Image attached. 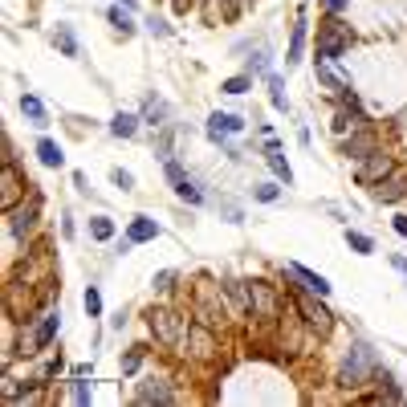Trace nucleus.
Here are the masks:
<instances>
[{
	"instance_id": "7c9ffc66",
	"label": "nucleus",
	"mask_w": 407,
	"mask_h": 407,
	"mask_svg": "<svg viewBox=\"0 0 407 407\" xmlns=\"http://www.w3.org/2000/svg\"><path fill=\"white\" fill-rule=\"evenodd\" d=\"M249 86H253V74H240V78H228L225 86H220V90L225 94H232V98H236V94H244L249 90Z\"/></svg>"
},
{
	"instance_id": "a18cd8bd",
	"label": "nucleus",
	"mask_w": 407,
	"mask_h": 407,
	"mask_svg": "<svg viewBox=\"0 0 407 407\" xmlns=\"http://www.w3.org/2000/svg\"><path fill=\"white\" fill-rule=\"evenodd\" d=\"M123 8H135V0H123Z\"/></svg>"
},
{
	"instance_id": "c03bdc74",
	"label": "nucleus",
	"mask_w": 407,
	"mask_h": 407,
	"mask_svg": "<svg viewBox=\"0 0 407 407\" xmlns=\"http://www.w3.org/2000/svg\"><path fill=\"white\" fill-rule=\"evenodd\" d=\"M326 4H330V12H342L346 8V0H326Z\"/></svg>"
},
{
	"instance_id": "c85d7f7f",
	"label": "nucleus",
	"mask_w": 407,
	"mask_h": 407,
	"mask_svg": "<svg viewBox=\"0 0 407 407\" xmlns=\"http://www.w3.org/2000/svg\"><path fill=\"white\" fill-rule=\"evenodd\" d=\"M90 236H94V240H110V236H114L110 216H94V220H90Z\"/></svg>"
},
{
	"instance_id": "393cba45",
	"label": "nucleus",
	"mask_w": 407,
	"mask_h": 407,
	"mask_svg": "<svg viewBox=\"0 0 407 407\" xmlns=\"http://www.w3.org/2000/svg\"><path fill=\"white\" fill-rule=\"evenodd\" d=\"M240 12V0H208V17L212 21H232Z\"/></svg>"
},
{
	"instance_id": "f257e3e1",
	"label": "nucleus",
	"mask_w": 407,
	"mask_h": 407,
	"mask_svg": "<svg viewBox=\"0 0 407 407\" xmlns=\"http://www.w3.org/2000/svg\"><path fill=\"white\" fill-rule=\"evenodd\" d=\"M371 375H375V351H371V346H362V342H359V346H351V351H346V359H342V371H338V383L355 391V387H362Z\"/></svg>"
},
{
	"instance_id": "aec40b11",
	"label": "nucleus",
	"mask_w": 407,
	"mask_h": 407,
	"mask_svg": "<svg viewBox=\"0 0 407 407\" xmlns=\"http://www.w3.org/2000/svg\"><path fill=\"white\" fill-rule=\"evenodd\" d=\"M53 45L61 49L65 57H78V37H74L70 25H57V29H53Z\"/></svg>"
},
{
	"instance_id": "ddd939ff",
	"label": "nucleus",
	"mask_w": 407,
	"mask_h": 407,
	"mask_svg": "<svg viewBox=\"0 0 407 407\" xmlns=\"http://www.w3.org/2000/svg\"><path fill=\"white\" fill-rule=\"evenodd\" d=\"M289 277H293V281H302V285H306L310 293H317V298H326V293H330V281H326L322 273L306 269V265H289Z\"/></svg>"
},
{
	"instance_id": "9d476101",
	"label": "nucleus",
	"mask_w": 407,
	"mask_h": 407,
	"mask_svg": "<svg viewBox=\"0 0 407 407\" xmlns=\"http://www.w3.org/2000/svg\"><path fill=\"white\" fill-rule=\"evenodd\" d=\"M391 176V155H383V151H375V155H366L359 167V183H379Z\"/></svg>"
},
{
	"instance_id": "c756f323",
	"label": "nucleus",
	"mask_w": 407,
	"mask_h": 407,
	"mask_svg": "<svg viewBox=\"0 0 407 407\" xmlns=\"http://www.w3.org/2000/svg\"><path fill=\"white\" fill-rule=\"evenodd\" d=\"M346 244H351L355 253H362V257H366V253H375V240H371V236H362V232H351V228H346Z\"/></svg>"
},
{
	"instance_id": "412c9836",
	"label": "nucleus",
	"mask_w": 407,
	"mask_h": 407,
	"mask_svg": "<svg viewBox=\"0 0 407 407\" xmlns=\"http://www.w3.org/2000/svg\"><path fill=\"white\" fill-rule=\"evenodd\" d=\"M37 159H41L45 167H61V163H65V155H61V147H57L53 138H41V143H37Z\"/></svg>"
},
{
	"instance_id": "cd10ccee",
	"label": "nucleus",
	"mask_w": 407,
	"mask_h": 407,
	"mask_svg": "<svg viewBox=\"0 0 407 407\" xmlns=\"http://www.w3.org/2000/svg\"><path fill=\"white\" fill-rule=\"evenodd\" d=\"M269 102L277 106V110H289V98H285V82H281L277 74H269Z\"/></svg>"
},
{
	"instance_id": "a878e982",
	"label": "nucleus",
	"mask_w": 407,
	"mask_h": 407,
	"mask_svg": "<svg viewBox=\"0 0 407 407\" xmlns=\"http://www.w3.org/2000/svg\"><path fill=\"white\" fill-rule=\"evenodd\" d=\"M110 25H114L118 37H131V33H135V21H131V12H123V8H110Z\"/></svg>"
},
{
	"instance_id": "9b49d317",
	"label": "nucleus",
	"mask_w": 407,
	"mask_h": 407,
	"mask_svg": "<svg viewBox=\"0 0 407 407\" xmlns=\"http://www.w3.org/2000/svg\"><path fill=\"white\" fill-rule=\"evenodd\" d=\"M404 196H407V176H395V171H391L387 180L375 183V200H379V204H395V200H404Z\"/></svg>"
},
{
	"instance_id": "dca6fc26",
	"label": "nucleus",
	"mask_w": 407,
	"mask_h": 407,
	"mask_svg": "<svg viewBox=\"0 0 407 407\" xmlns=\"http://www.w3.org/2000/svg\"><path fill=\"white\" fill-rule=\"evenodd\" d=\"M208 330H212V326H191V330H187V338H191V355H196V359H212V355H216V342H212Z\"/></svg>"
},
{
	"instance_id": "7ed1b4c3",
	"label": "nucleus",
	"mask_w": 407,
	"mask_h": 407,
	"mask_svg": "<svg viewBox=\"0 0 407 407\" xmlns=\"http://www.w3.org/2000/svg\"><path fill=\"white\" fill-rule=\"evenodd\" d=\"M37 212H41V200H37V196H29L25 204L8 208V232H12L17 240H29L33 228H37Z\"/></svg>"
},
{
	"instance_id": "ea45409f",
	"label": "nucleus",
	"mask_w": 407,
	"mask_h": 407,
	"mask_svg": "<svg viewBox=\"0 0 407 407\" xmlns=\"http://www.w3.org/2000/svg\"><path fill=\"white\" fill-rule=\"evenodd\" d=\"M171 281H176V273H171V269H163L159 277H155V289H171Z\"/></svg>"
},
{
	"instance_id": "6e6552de",
	"label": "nucleus",
	"mask_w": 407,
	"mask_h": 407,
	"mask_svg": "<svg viewBox=\"0 0 407 407\" xmlns=\"http://www.w3.org/2000/svg\"><path fill=\"white\" fill-rule=\"evenodd\" d=\"M375 151H379V147H375V135H371V131H366V127H359V131H351V135L342 138V155H346V159H366V155H375Z\"/></svg>"
},
{
	"instance_id": "39448f33",
	"label": "nucleus",
	"mask_w": 407,
	"mask_h": 407,
	"mask_svg": "<svg viewBox=\"0 0 407 407\" xmlns=\"http://www.w3.org/2000/svg\"><path fill=\"white\" fill-rule=\"evenodd\" d=\"M249 285V310L257 317H277V293L265 281H244Z\"/></svg>"
},
{
	"instance_id": "79ce46f5",
	"label": "nucleus",
	"mask_w": 407,
	"mask_h": 407,
	"mask_svg": "<svg viewBox=\"0 0 407 407\" xmlns=\"http://www.w3.org/2000/svg\"><path fill=\"white\" fill-rule=\"evenodd\" d=\"M187 8H196V0H176V12H187Z\"/></svg>"
},
{
	"instance_id": "0eeeda50",
	"label": "nucleus",
	"mask_w": 407,
	"mask_h": 407,
	"mask_svg": "<svg viewBox=\"0 0 407 407\" xmlns=\"http://www.w3.org/2000/svg\"><path fill=\"white\" fill-rule=\"evenodd\" d=\"M25 196V180L17 176V167L4 159V171H0V208H17Z\"/></svg>"
},
{
	"instance_id": "b1692460",
	"label": "nucleus",
	"mask_w": 407,
	"mask_h": 407,
	"mask_svg": "<svg viewBox=\"0 0 407 407\" xmlns=\"http://www.w3.org/2000/svg\"><path fill=\"white\" fill-rule=\"evenodd\" d=\"M21 110L33 118V127H49V114H45V106L33 98V94H21Z\"/></svg>"
},
{
	"instance_id": "72a5a7b5",
	"label": "nucleus",
	"mask_w": 407,
	"mask_h": 407,
	"mask_svg": "<svg viewBox=\"0 0 407 407\" xmlns=\"http://www.w3.org/2000/svg\"><path fill=\"white\" fill-rule=\"evenodd\" d=\"M163 118H167V106L163 102H147V123L151 127H163Z\"/></svg>"
},
{
	"instance_id": "20e7f679",
	"label": "nucleus",
	"mask_w": 407,
	"mask_h": 407,
	"mask_svg": "<svg viewBox=\"0 0 407 407\" xmlns=\"http://www.w3.org/2000/svg\"><path fill=\"white\" fill-rule=\"evenodd\" d=\"M346 45H351V29L334 21V25H326V29H322V37H317V57L338 61V57L346 53Z\"/></svg>"
},
{
	"instance_id": "4be33fe9",
	"label": "nucleus",
	"mask_w": 407,
	"mask_h": 407,
	"mask_svg": "<svg viewBox=\"0 0 407 407\" xmlns=\"http://www.w3.org/2000/svg\"><path fill=\"white\" fill-rule=\"evenodd\" d=\"M265 159H269V167L277 171V180L293 183V171H289V163H285V155H281V147H277V143H269V151H265Z\"/></svg>"
},
{
	"instance_id": "a19ab883",
	"label": "nucleus",
	"mask_w": 407,
	"mask_h": 407,
	"mask_svg": "<svg viewBox=\"0 0 407 407\" xmlns=\"http://www.w3.org/2000/svg\"><path fill=\"white\" fill-rule=\"evenodd\" d=\"M395 232H399V236L407 240V216H395Z\"/></svg>"
},
{
	"instance_id": "4c0bfd02",
	"label": "nucleus",
	"mask_w": 407,
	"mask_h": 407,
	"mask_svg": "<svg viewBox=\"0 0 407 407\" xmlns=\"http://www.w3.org/2000/svg\"><path fill=\"white\" fill-rule=\"evenodd\" d=\"M70 395H74V404H90V399H94L90 383H74V391H70Z\"/></svg>"
},
{
	"instance_id": "423d86ee",
	"label": "nucleus",
	"mask_w": 407,
	"mask_h": 407,
	"mask_svg": "<svg viewBox=\"0 0 407 407\" xmlns=\"http://www.w3.org/2000/svg\"><path fill=\"white\" fill-rule=\"evenodd\" d=\"M298 310H302V317H306V326H310V330H317V334H330L334 314H330L322 302H314L310 293H302V298H298Z\"/></svg>"
},
{
	"instance_id": "f03ea898",
	"label": "nucleus",
	"mask_w": 407,
	"mask_h": 407,
	"mask_svg": "<svg viewBox=\"0 0 407 407\" xmlns=\"http://www.w3.org/2000/svg\"><path fill=\"white\" fill-rule=\"evenodd\" d=\"M147 326H151V334H155L159 342H167V346H180L183 334H187V317H180L176 310H151V314H147Z\"/></svg>"
},
{
	"instance_id": "f8f14e48",
	"label": "nucleus",
	"mask_w": 407,
	"mask_h": 407,
	"mask_svg": "<svg viewBox=\"0 0 407 407\" xmlns=\"http://www.w3.org/2000/svg\"><path fill=\"white\" fill-rule=\"evenodd\" d=\"M317 82H322L326 90H334V94L351 90V78H346V74H338V65H334V61H326V57H317Z\"/></svg>"
},
{
	"instance_id": "5701e85b",
	"label": "nucleus",
	"mask_w": 407,
	"mask_h": 407,
	"mask_svg": "<svg viewBox=\"0 0 407 407\" xmlns=\"http://www.w3.org/2000/svg\"><path fill=\"white\" fill-rule=\"evenodd\" d=\"M302 45H306V21H298V25H293V37H289L285 65H298V61H302Z\"/></svg>"
},
{
	"instance_id": "473e14b6",
	"label": "nucleus",
	"mask_w": 407,
	"mask_h": 407,
	"mask_svg": "<svg viewBox=\"0 0 407 407\" xmlns=\"http://www.w3.org/2000/svg\"><path fill=\"white\" fill-rule=\"evenodd\" d=\"M253 196H257L261 204H273V200L281 196V187H277V183H257V187H253Z\"/></svg>"
},
{
	"instance_id": "2f4dec72",
	"label": "nucleus",
	"mask_w": 407,
	"mask_h": 407,
	"mask_svg": "<svg viewBox=\"0 0 407 407\" xmlns=\"http://www.w3.org/2000/svg\"><path fill=\"white\" fill-rule=\"evenodd\" d=\"M138 366H143V346H131V351L123 355V375H135Z\"/></svg>"
},
{
	"instance_id": "bb28decb",
	"label": "nucleus",
	"mask_w": 407,
	"mask_h": 407,
	"mask_svg": "<svg viewBox=\"0 0 407 407\" xmlns=\"http://www.w3.org/2000/svg\"><path fill=\"white\" fill-rule=\"evenodd\" d=\"M110 131H114L118 138H131V135L138 131V118H135V114H114V123H110Z\"/></svg>"
},
{
	"instance_id": "c9c22d12",
	"label": "nucleus",
	"mask_w": 407,
	"mask_h": 407,
	"mask_svg": "<svg viewBox=\"0 0 407 407\" xmlns=\"http://www.w3.org/2000/svg\"><path fill=\"white\" fill-rule=\"evenodd\" d=\"M110 180H114V187H123V191H131V187H135V176H131V171H123V167H114V171H110Z\"/></svg>"
},
{
	"instance_id": "e433bc0d",
	"label": "nucleus",
	"mask_w": 407,
	"mask_h": 407,
	"mask_svg": "<svg viewBox=\"0 0 407 407\" xmlns=\"http://www.w3.org/2000/svg\"><path fill=\"white\" fill-rule=\"evenodd\" d=\"M249 74H269V53H265V49L249 61Z\"/></svg>"
},
{
	"instance_id": "1a4fd4ad",
	"label": "nucleus",
	"mask_w": 407,
	"mask_h": 407,
	"mask_svg": "<svg viewBox=\"0 0 407 407\" xmlns=\"http://www.w3.org/2000/svg\"><path fill=\"white\" fill-rule=\"evenodd\" d=\"M167 180L176 183V196H180V200H187V204H204V191L183 176V167L176 163V159H167Z\"/></svg>"
},
{
	"instance_id": "4468645a",
	"label": "nucleus",
	"mask_w": 407,
	"mask_h": 407,
	"mask_svg": "<svg viewBox=\"0 0 407 407\" xmlns=\"http://www.w3.org/2000/svg\"><path fill=\"white\" fill-rule=\"evenodd\" d=\"M135 399H138V404H171L176 395H171V387H167L163 379H147V383L138 387Z\"/></svg>"
},
{
	"instance_id": "f3484780",
	"label": "nucleus",
	"mask_w": 407,
	"mask_h": 407,
	"mask_svg": "<svg viewBox=\"0 0 407 407\" xmlns=\"http://www.w3.org/2000/svg\"><path fill=\"white\" fill-rule=\"evenodd\" d=\"M375 383H379V399H387V404H399L404 399V391H399V383H395L391 371H379L375 366Z\"/></svg>"
},
{
	"instance_id": "2eb2a0df",
	"label": "nucleus",
	"mask_w": 407,
	"mask_h": 407,
	"mask_svg": "<svg viewBox=\"0 0 407 407\" xmlns=\"http://www.w3.org/2000/svg\"><path fill=\"white\" fill-rule=\"evenodd\" d=\"M240 127H244V123H240L236 114H212V118H208V138H212V143H225V135H236Z\"/></svg>"
},
{
	"instance_id": "58836bf2",
	"label": "nucleus",
	"mask_w": 407,
	"mask_h": 407,
	"mask_svg": "<svg viewBox=\"0 0 407 407\" xmlns=\"http://www.w3.org/2000/svg\"><path fill=\"white\" fill-rule=\"evenodd\" d=\"M147 29H151L155 37H171V25H167V21H159V17H151V21H147Z\"/></svg>"
},
{
	"instance_id": "f704fd0d",
	"label": "nucleus",
	"mask_w": 407,
	"mask_h": 407,
	"mask_svg": "<svg viewBox=\"0 0 407 407\" xmlns=\"http://www.w3.org/2000/svg\"><path fill=\"white\" fill-rule=\"evenodd\" d=\"M82 306H86V314H90V317H98V314H102V298H98V289H94V285L86 289V298H82Z\"/></svg>"
},
{
	"instance_id": "6ab92c4d",
	"label": "nucleus",
	"mask_w": 407,
	"mask_h": 407,
	"mask_svg": "<svg viewBox=\"0 0 407 407\" xmlns=\"http://www.w3.org/2000/svg\"><path fill=\"white\" fill-rule=\"evenodd\" d=\"M57 326H61V317H57V314H45V317H41V326L33 330L29 346H37V351H41V346H49V342H53V334H57Z\"/></svg>"
},
{
	"instance_id": "37998d69",
	"label": "nucleus",
	"mask_w": 407,
	"mask_h": 407,
	"mask_svg": "<svg viewBox=\"0 0 407 407\" xmlns=\"http://www.w3.org/2000/svg\"><path fill=\"white\" fill-rule=\"evenodd\" d=\"M391 265H395L399 273H407V257H391Z\"/></svg>"
},
{
	"instance_id": "a211bd4d",
	"label": "nucleus",
	"mask_w": 407,
	"mask_h": 407,
	"mask_svg": "<svg viewBox=\"0 0 407 407\" xmlns=\"http://www.w3.org/2000/svg\"><path fill=\"white\" fill-rule=\"evenodd\" d=\"M127 236H131L135 244H147V240H155V236H159V225H155L151 216H135L131 228H127Z\"/></svg>"
}]
</instances>
